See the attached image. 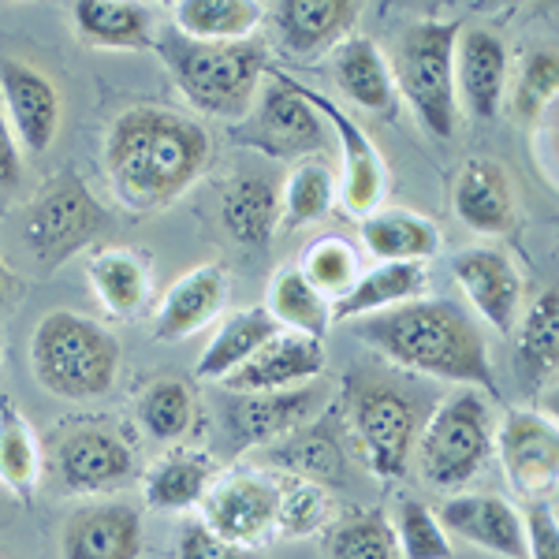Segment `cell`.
<instances>
[{
    "label": "cell",
    "instance_id": "cell-1",
    "mask_svg": "<svg viewBox=\"0 0 559 559\" xmlns=\"http://www.w3.org/2000/svg\"><path fill=\"white\" fill-rule=\"evenodd\" d=\"M210 134L191 116L157 105L128 108L105 134V176L134 213H153L191 191L210 165Z\"/></svg>",
    "mask_w": 559,
    "mask_h": 559
},
{
    "label": "cell",
    "instance_id": "cell-2",
    "mask_svg": "<svg viewBox=\"0 0 559 559\" xmlns=\"http://www.w3.org/2000/svg\"><path fill=\"white\" fill-rule=\"evenodd\" d=\"M350 332L400 369L432 377V381H452L459 388H477L500 400L489 344L455 302L414 299L384 313L358 318Z\"/></svg>",
    "mask_w": 559,
    "mask_h": 559
},
{
    "label": "cell",
    "instance_id": "cell-3",
    "mask_svg": "<svg viewBox=\"0 0 559 559\" xmlns=\"http://www.w3.org/2000/svg\"><path fill=\"white\" fill-rule=\"evenodd\" d=\"M153 49L173 71L179 94L198 112L216 120H247V112L258 102L261 79L269 71L265 45L247 41H191L168 26L160 38H153Z\"/></svg>",
    "mask_w": 559,
    "mask_h": 559
},
{
    "label": "cell",
    "instance_id": "cell-4",
    "mask_svg": "<svg viewBox=\"0 0 559 559\" xmlns=\"http://www.w3.org/2000/svg\"><path fill=\"white\" fill-rule=\"evenodd\" d=\"M31 369L34 381L57 400H102L120 373V340L86 313L52 310L31 336Z\"/></svg>",
    "mask_w": 559,
    "mask_h": 559
},
{
    "label": "cell",
    "instance_id": "cell-5",
    "mask_svg": "<svg viewBox=\"0 0 559 559\" xmlns=\"http://www.w3.org/2000/svg\"><path fill=\"white\" fill-rule=\"evenodd\" d=\"M463 34L459 20H418L400 34L395 45L392 83L421 128L437 139H452L459 123L455 97V41Z\"/></svg>",
    "mask_w": 559,
    "mask_h": 559
},
{
    "label": "cell",
    "instance_id": "cell-6",
    "mask_svg": "<svg viewBox=\"0 0 559 559\" xmlns=\"http://www.w3.org/2000/svg\"><path fill=\"white\" fill-rule=\"evenodd\" d=\"M112 228V213L75 173H57L20 210V239L34 261L60 269Z\"/></svg>",
    "mask_w": 559,
    "mask_h": 559
},
{
    "label": "cell",
    "instance_id": "cell-7",
    "mask_svg": "<svg viewBox=\"0 0 559 559\" xmlns=\"http://www.w3.org/2000/svg\"><path fill=\"white\" fill-rule=\"evenodd\" d=\"M418 471L437 489H459L477 477L492 455V414L477 388L448 395L414 440Z\"/></svg>",
    "mask_w": 559,
    "mask_h": 559
},
{
    "label": "cell",
    "instance_id": "cell-8",
    "mask_svg": "<svg viewBox=\"0 0 559 559\" xmlns=\"http://www.w3.org/2000/svg\"><path fill=\"white\" fill-rule=\"evenodd\" d=\"M347 418L369 471L381 481H400L414 455V440H418V407L411 395L392 384L355 388Z\"/></svg>",
    "mask_w": 559,
    "mask_h": 559
},
{
    "label": "cell",
    "instance_id": "cell-9",
    "mask_svg": "<svg viewBox=\"0 0 559 559\" xmlns=\"http://www.w3.org/2000/svg\"><path fill=\"white\" fill-rule=\"evenodd\" d=\"M269 83H261L258 102L247 120L236 123V142L254 146L276 160H295L324 146V120L292 90L287 71L269 68Z\"/></svg>",
    "mask_w": 559,
    "mask_h": 559
},
{
    "label": "cell",
    "instance_id": "cell-10",
    "mask_svg": "<svg viewBox=\"0 0 559 559\" xmlns=\"http://www.w3.org/2000/svg\"><path fill=\"white\" fill-rule=\"evenodd\" d=\"M202 522L228 545L254 548L276 534V485L273 474L242 471L210 485L202 500Z\"/></svg>",
    "mask_w": 559,
    "mask_h": 559
},
{
    "label": "cell",
    "instance_id": "cell-11",
    "mask_svg": "<svg viewBox=\"0 0 559 559\" xmlns=\"http://www.w3.org/2000/svg\"><path fill=\"white\" fill-rule=\"evenodd\" d=\"M503 474L522 500H545L559 477V437L556 426L537 411H508L500 432L492 437Z\"/></svg>",
    "mask_w": 559,
    "mask_h": 559
},
{
    "label": "cell",
    "instance_id": "cell-12",
    "mask_svg": "<svg viewBox=\"0 0 559 559\" xmlns=\"http://www.w3.org/2000/svg\"><path fill=\"white\" fill-rule=\"evenodd\" d=\"M324 403H329V384L321 381L302 388H284V392L239 395L228 411V429L236 437L239 452L280 444L292 432H299Z\"/></svg>",
    "mask_w": 559,
    "mask_h": 559
},
{
    "label": "cell",
    "instance_id": "cell-13",
    "mask_svg": "<svg viewBox=\"0 0 559 559\" xmlns=\"http://www.w3.org/2000/svg\"><path fill=\"white\" fill-rule=\"evenodd\" d=\"M0 112L26 153H45L60 131V94L52 79L23 60H0Z\"/></svg>",
    "mask_w": 559,
    "mask_h": 559
},
{
    "label": "cell",
    "instance_id": "cell-14",
    "mask_svg": "<svg viewBox=\"0 0 559 559\" xmlns=\"http://www.w3.org/2000/svg\"><path fill=\"white\" fill-rule=\"evenodd\" d=\"M287 79H292V75H287ZM292 90L313 108V112L321 116L324 123H329L332 131H336L340 150H344V205L350 213H358V216H369L373 210H381L384 160H381V153H377L373 142H369V134L358 128V123L350 120V116L336 102H329L324 94H318V90L295 83V79H292Z\"/></svg>",
    "mask_w": 559,
    "mask_h": 559
},
{
    "label": "cell",
    "instance_id": "cell-15",
    "mask_svg": "<svg viewBox=\"0 0 559 559\" xmlns=\"http://www.w3.org/2000/svg\"><path fill=\"white\" fill-rule=\"evenodd\" d=\"M57 474L68 492H112L134 477V452L128 440L108 429H79L60 440Z\"/></svg>",
    "mask_w": 559,
    "mask_h": 559
},
{
    "label": "cell",
    "instance_id": "cell-16",
    "mask_svg": "<svg viewBox=\"0 0 559 559\" xmlns=\"http://www.w3.org/2000/svg\"><path fill=\"white\" fill-rule=\"evenodd\" d=\"M324 344L321 340L299 336V332L280 329L265 347L258 350L250 362H242L236 373L224 377V388L239 395L254 392H284V388L313 384L324 373Z\"/></svg>",
    "mask_w": 559,
    "mask_h": 559
},
{
    "label": "cell",
    "instance_id": "cell-17",
    "mask_svg": "<svg viewBox=\"0 0 559 559\" xmlns=\"http://www.w3.org/2000/svg\"><path fill=\"white\" fill-rule=\"evenodd\" d=\"M452 273L474 310L492 324L496 332L511 336L522 313V276L503 250L496 247H471L455 254Z\"/></svg>",
    "mask_w": 559,
    "mask_h": 559
},
{
    "label": "cell",
    "instance_id": "cell-18",
    "mask_svg": "<svg viewBox=\"0 0 559 559\" xmlns=\"http://www.w3.org/2000/svg\"><path fill=\"white\" fill-rule=\"evenodd\" d=\"M362 4L355 0H276L265 8L276 41L287 57H313L321 49H336L355 26Z\"/></svg>",
    "mask_w": 559,
    "mask_h": 559
},
{
    "label": "cell",
    "instance_id": "cell-19",
    "mask_svg": "<svg viewBox=\"0 0 559 559\" xmlns=\"http://www.w3.org/2000/svg\"><path fill=\"white\" fill-rule=\"evenodd\" d=\"M440 526L448 534L471 540V545L496 552L503 559H526V530H522V515L508 500L489 492H466L455 500H444L437 511Z\"/></svg>",
    "mask_w": 559,
    "mask_h": 559
},
{
    "label": "cell",
    "instance_id": "cell-20",
    "mask_svg": "<svg viewBox=\"0 0 559 559\" xmlns=\"http://www.w3.org/2000/svg\"><path fill=\"white\" fill-rule=\"evenodd\" d=\"M142 519L128 503H90L64 522L60 559H139Z\"/></svg>",
    "mask_w": 559,
    "mask_h": 559
},
{
    "label": "cell",
    "instance_id": "cell-21",
    "mask_svg": "<svg viewBox=\"0 0 559 559\" xmlns=\"http://www.w3.org/2000/svg\"><path fill=\"white\" fill-rule=\"evenodd\" d=\"M455 216L477 236H503L515 224V187L500 160L471 157L455 176Z\"/></svg>",
    "mask_w": 559,
    "mask_h": 559
},
{
    "label": "cell",
    "instance_id": "cell-22",
    "mask_svg": "<svg viewBox=\"0 0 559 559\" xmlns=\"http://www.w3.org/2000/svg\"><path fill=\"white\" fill-rule=\"evenodd\" d=\"M508 86V45L485 26H463L455 41V97H463L471 116L492 120Z\"/></svg>",
    "mask_w": 559,
    "mask_h": 559
},
{
    "label": "cell",
    "instance_id": "cell-23",
    "mask_svg": "<svg viewBox=\"0 0 559 559\" xmlns=\"http://www.w3.org/2000/svg\"><path fill=\"white\" fill-rule=\"evenodd\" d=\"M224 299H228V273L221 265L194 269V273H187L168 287L157 321H153V336L165 340V344H179V340L194 336L198 329H205L221 313Z\"/></svg>",
    "mask_w": 559,
    "mask_h": 559
},
{
    "label": "cell",
    "instance_id": "cell-24",
    "mask_svg": "<svg viewBox=\"0 0 559 559\" xmlns=\"http://www.w3.org/2000/svg\"><path fill=\"white\" fill-rule=\"evenodd\" d=\"M332 79L347 94V102L366 112L395 116L400 108L392 68L369 38H344L332 49Z\"/></svg>",
    "mask_w": 559,
    "mask_h": 559
},
{
    "label": "cell",
    "instance_id": "cell-25",
    "mask_svg": "<svg viewBox=\"0 0 559 559\" xmlns=\"http://www.w3.org/2000/svg\"><path fill=\"white\" fill-rule=\"evenodd\" d=\"M426 265L418 261H384L369 269L332 302V321H358L369 313H384L392 306L414 302L426 292Z\"/></svg>",
    "mask_w": 559,
    "mask_h": 559
},
{
    "label": "cell",
    "instance_id": "cell-26",
    "mask_svg": "<svg viewBox=\"0 0 559 559\" xmlns=\"http://www.w3.org/2000/svg\"><path fill=\"white\" fill-rule=\"evenodd\" d=\"M75 34L94 49H153V12L131 0H79L71 4Z\"/></svg>",
    "mask_w": 559,
    "mask_h": 559
},
{
    "label": "cell",
    "instance_id": "cell-27",
    "mask_svg": "<svg viewBox=\"0 0 559 559\" xmlns=\"http://www.w3.org/2000/svg\"><path fill=\"white\" fill-rule=\"evenodd\" d=\"M280 332V324L269 318L265 306H250V310L231 313L228 321L216 329V336L210 340V347L198 358V381H224L228 373H236L242 362L258 355Z\"/></svg>",
    "mask_w": 559,
    "mask_h": 559
},
{
    "label": "cell",
    "instance_id": "cell-28",
    "mask_svg": "<svg viewBox=\"0 0 559 559\" xmlns=\"http://www.w3.org/2000/svg\"><path fill=\"white\" fill-rule=\"evenodd\" d=\"M213 477L216 466L210 455L176 448V452H168L150 466L146 477H142V492H146L150 508L157 511H187L205 500Z\"/></svg>",
    "mask_w": 559,
    "mask_h": 559
},
{
    "label": "cell",
    "instance_id": "cell-29",
    "mask_svg": "<svg viewBox=\"0 0 559 559\" xmlns=\"http://www.w3.org/2000/svg\"><path fill=\"white\" fill-rule=\"evenodd\" d=\"M362 242L373 258L381 261H418L440 254V231L429 216L411 210H373L362 216Z\"/></svg>",
    "mask_w": 559,
    "mask_h": 559
},
{
    "label": "cell",
    "instance_id": "cell-30",
    "mask_svg": "<svg viewBox=\"0 0 559 559\" xmlns=\"http://www.w3.org/2000/svg\"><path fill=\"white\" fill-rule=\"evenodd\" d=\"M265 20L254 0H179L173 4V31L191 41H247Z\"/></svg>",
    "mask_w": 559,
    "mask_h": 559
},
{
    "label": "cell",
    "instance_id": "cell-31",
    "mask_svg": "<svg viewBox=\"0 0 559 559\" xmlns=\"http://www.w3.org/2000/svg\"><path fill=\"white\" fill-rule=\"evenodd\" d=\"M221 221L228 236L242 247H265L276 236L280 198L265 176H239L228 183L221 205Z\"/></svg>",
    "mask_w": 559,
    "mask_h": 559
},
{
    "label": "cell",
    "instance_id": "cell-32",
    "mask_svg": "<svg viewBox=\"0 0 559 559\" xmlns=\"http://www.w3.org/2000/svg\"><path fill=\"white\" fill-rule=\"evenodd\" d=\"M86 280L112 318H134L150 295V269L131 250L108 247L90 254Z\"/></svg>",
    "mask_w": 559,
    "mask_h": 559
},
{
    "label": "cell",
    "instance_id": "cell-33",
    "mask_svg": "<svg viewBox=\"0 0 559 559\" xmlns=\"http://www.w3.org/2000/svg\"><path fill=\"white\" fill-rule=\"evenodd\" d=\"M265 310L284 332H299V336L310 340H324L332 324V302L299 273V265L280 269L273 276Z\"/></svg>",
    "mask_w": 559,
    "mask_h": 559
},
{
    "label": "cell",
    "instance_id": "cell-34",
    "mask_svg": "<svg viewBox=\"0 0 559 559\" xmlns=\"http://www.w3.org/2000/svg\"><path fill=\"white\" fill-rule=\"evenodd\" d=\"M41 477V452L31 426L8 395H0V485L15 500L31 503Z\"/></svg>",
    "mask_w": 559,
    "mask_h": 559
},
{
    "label": "cell",
    "instance_id": "cell-35",
    "mask_svg": "<svg viewBox=\"0 0 559 559\" xmlns=\"http://www.w3.org/2000/svg\"><path fill=\"white\" fill-rule=\"evenodd\" d=\"M556 324H559V302L556 292H540L534 306L526 310V321H522V336H519V373L530 377L534 388L552 384L556 373V350H559V336H556Z\"/></svg>",
    "mask_w": 559,
    "mask_h": 559
},
{
    "label": "cell",
    "instance_id": "cell-36",
    "mask_svg": "<svg viewBox=\"0 0 559 559\" xmlns=\"http://www.w3.org/2000/svg\"><path fill=\"white\" fill-rule=\"evenodd\" d=\"M139 426L150 432L153 440H179L194 426V392L179 377H160L146 392L139 395Z\"/></svg>",
    "mask_w": 559,
    "mask_h": 559
},
{
    "label": "cell",
    "instance_id": "cell-37",
    "mask_svg": "<svg viewBox=\"0 0 559 559\" xmlns=\"http://www.w3.org/2000/svg\"><path fill=\"white\" fill-rule=\"evenodd\" d=\"M269 463L284 474L306 477V481L332 485L344 477V452L329 432H292L269 452Z\"/></svg>",
    "mask_w": 559,
    "mask_h": 559
},
{
    "label": "cell",
    "instance_id": "cell-38",
    "mask_svg": "<svg viewBox=\"0 0 559 559\" xmlns=\"http://www.w3.org/2000/svg\"><path fill=\"white\" fill-rule=\"evenodd\" d=\"M329 559H400V545L392 534V519L384 511H355L324 540Z\"/></svg>",
    "mask_w": 559,
    "mask_h": 559
},
{
    "label": "cell",
    "instance_id": "cell-39",
    "mask_svg": "<svg viewBox=\"0 0 559 559\" xmlns=\"http://www.w3.org/2000/svg\"><path fill=\"white\" fill-rule=\"evenodd\" d=\"M276 485V534L284 537H310L329 519V492L306 477L269 471Z\"/></svg>",
    "mask_w": 559,
    "mask_h": 559
},
{
    "label": "cell",
    "instance_id": "cell-40",
    "mask_svg": "<svg viewBox=\"0 0 559 559\" xmlns=\"http://www.w3.org/2000/svg\"><path fill=\"white\" fill-rule=\"evenodd\" d=\"M392 534L400 559H452V537L440 526L437 511H429L421 500H403L395 508Z\"/></svg>",
    "mask_w": 559,
    "mask_h": 559
},
{
    "label": "cell",
    "instance_id": "cell-41",
    "mask_svg": "<svg viewBox=\"0 0 559 559\" xmlns=\"http://www.w3.org/2000/svg\"><path fill=\"white\" fill-rule=\"evenodd\" d=\"M299 273L318 287L324 299H340V295L358 280V254L350 242L336 239V236H324L306 247Z\"/></svg>",
    "mask_w": 559,
    "mask_h": 559
},
{
    "label": "cell",
    "instance_id": "cell-42",
    "mask_svg": "<svg viewBox=\"0 0 559 559\" xmlns=\"http://www.w3.org/2000/svg\"><path fill=\"white\" fill-rule=\"evenodd\" d=\"M332 202H336L332 168L321 165V160H306V165L295 168L292 179H287L280 210H284L287 224H313L332 210Z\"/></svg>",
    "mask_w": 559,
    "mask_h": 559
},
{
    "label": "cell",
    "instance_id": "cell-43",
    "mask_svg": "<svg viewBox=\"0 0 559 559\" xmlns=\"http://www.w3.org/2000/svg\"><path fill=\"white\" fill-rule=\"evenodd\" d=\"M559 94V60L552 49H537L530 52V60L519 71V83H515V112L519 120L534 123L548 108L556 105Z\"/></svg>",
    "mask_w": 559,
    "mask_h": 559
},
{
    "label": "cell",
    "instance_id": "cell-44",
    "mask_svg": "<svg viewBox=\"0 0 559 559\" xmlns=\"http://www.w3.org/2000/svg\"><path fill=\"white\" fill-rule=\"evenodd\" d=\"M522 530H526V559H559V522L548 496L530 500Z\"/></svg>",
    "mask_w": 559,
    "mask_h": 559
},
{
    "label": "cell",
    "instance_id": "cell-45",
    "mask_svg": "<svg viewBox=\"0 0 559 559\" xmlns=\"http://www.w3.org/2000/svg\"><path fill=\"white\" fill-rule=\"evenodd\" d=\"M179 559H250V548L228 545L205 522H191L179 534Z\"/></svg>",
    "mask_w": 559,
    "mask_h": 559
},
{
    "label": "cell",
    "instance_id": "cell-46",
    "mask_svg": "<svg viewBox=\"0 0 559 559\" xmlns=\"http://www.w3.org/2000/svg\"><path fill=\"white\" fill-rule=\"evenodd\" d=\"M20 173H23L20 142H15V134H12V128H8L4 112H0V187H15V183H20Z\"/></svg>",
    "mask_w": 559,
    "mask_h": 559
},
{
    "label": "cell",
    "instance_id": "cell-47",
    "mask_svg": "<svg viewBox=\"0 0 559 559\" xmlns=\"http://www.w3.org/2000/svg\"><path fill=\"white\" fill-rule=\"evenodd\" d=\"M4 295H8V280H4V269H0V302H4Z\"/></svg>",
    "mask_w": 559,
    "mask_h": 559
}]
</instances>
